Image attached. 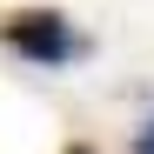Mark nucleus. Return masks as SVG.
<instances>
[{"mask_svg": "<svg viewBox=\"0 0 154 154\" xmlns=\"http://www.w3.org/2000/svg\"><path fill=\"white\" fill-rule=\"evenodd\" d=\"M134 154H154V121H147L141 134H134Z\"/></svg>", "mask_w": 154, "mask_h": 154, "instance_id": "obj_2", "label": "nucleus"}, {"mask_svg": "<svg viewBox=\"0 0 154 154\" xmlns=\"http://www.w3.org/2000/svg\"><path fill=\"white\" fill-rule=\"evenodd\" d=\"M67 154H94V147H81V141H74V147H67Z\"/></svg>", "mask_w": 154, "mask_h": 154, "instance_id": "obj_3", "label": "nucleus"}, {"mask_svg": "<svg viewBox=\"0 0 154 154\" xmlns=\"http://www.w3.org/2000/svg\"><path fill=\"white\" fill-rule=\"evenodd\" d=\"M0 40H7L20 60H34V67H60V60H81L87 54V40L74 34V20L60 7H14L7 20H0Z\"/></svg>", "mask_w": 154, "mask_h": 154, "instance_id": "obj_1", "label": "nucleus"}]
</instances>
